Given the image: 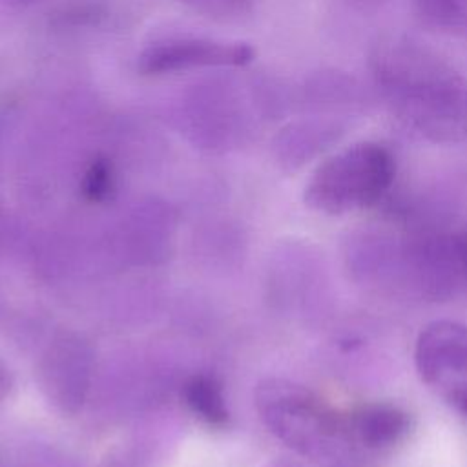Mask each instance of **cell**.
Returning a JSON list of instances; mask_svg holds the SVG:
<instances>
[{
  "label": "cell",
  "instance_id": "obj_1",
  "mask_svg": "<svg viewBox=\"0 0 467 467\" xmlns=\"http://www.w3.org/2000/svg\"><path fill=\"white\" fill-rule=\"evenodd\" d=\"M354 281L423 301H445L467 286L465 232L368 224L348 234L343 250Z\"/></svg>",
  "mask_w": 467,
  "mask_h": 467
},
{
  "label": "cell",
  "instance_id": "obj_2",
  "mask_svg": "<svg viewBox=\"0 0 467 467\" xmlns=\"http://www.w3.org/2000/svg\"><path fill=\"white\" fill-rule=\"evenodd\" d=\"M372 84L389 111L434 144L467 139V78L434 49L407 36H387L368 55Z\"/></svg>",
  "mask_w": 467,
  "mask_h": 467
},
{
  "label": "cell",
  "instance_id": "obj_3",
  "mask_svg": "<svg viewBox=\"0 0 467 467\" xmlns=\"http://www.w3.org/2000/svg\"><path fill=\"white\" fill-rule=\"evenodd\" d=\"M254 403L268 432L301 458L317 467H358L361 452L350 440L345 412L312 389L266 378L255 387Z\"/></svg>",
  "mask_w": 467,
  "mask_h": 467
},
{
  "label": "cell",
  "instance_id": "obj_4",
  "mask_svg": "<svg viewBox=\"0 0 467 467\" xmlns=\"http://www.w3.org/2000/svg\"><path fill=\"white\" fill-rule=\"evenodd\" d=\"M396 161L378 142H356L327 157L308 177L303 201L325 215H343L378 204L392 188Z\"/></svg>",
  "mask_w": 467,
  "mask_h": 467
},
{
  "label": "cell",
  "instance_id": "obj_5",
  "mask_svg": "<svg viewBox=\"0 0 467 467\" xmlns=\"http://www.w3.org/2000/svg\"><path fill=\"white\" fill-rule=\"evenodd\" d=\"M261 119L250 88L224 77L190 86L171 108L177 131L197 150L226 153L250 140Z\"/></svg>",
  "mask_w": 467,
  "mask_h": 467
},
{
  "label": "cell",
  "instance_id": "obj_6",
  "mask_svg": "<svg viewBox=\"0 0 467 467\" xmlns=\"http://www.w3.org/2000/svg\"><path fill=\"white\" fill-rule=\"evenodd\" d=\"M421 381L467 418V327L440 319L425 325L414 345Z\"/></svg>",
  "mask_w": 467,
  "mask_h": 467
},
{
  "label": "cell",
  "instance_id": "obj_7",
  "mask_svg": "<svg viewBox=\"0 0 467 467\" xmlns=\"http://www.w3.org/2000/svg\"><path fill=\"white\" fill-rule=\"evenodd\" d=\"M95 374V350L75 330L57 332L40 354L36 381L44 398L64 416L82 410Z\"/></svg>",
  "mask_w": 467,
  "mask_h": 467
},
{
  "label": "cell",
  "instance_id": "obj_8",
  "mask_svg": "<svg viewBox=\"0 0 467 467\" xmlns=\"http://www.w3.org/2000/svg\"><path fill=\"white\" fill-rule=\"evenodd\" d=\"M328 274L323 257L308 244H285L270 266V294L286 314L312 317L328 301Z\"/></svg>",
  "mask_w": 467,
  "mask_h": 467
},
{
  "label": "cell",
  "instance_id": "obj_9",
  "mask_svg": "<svg viewBox=\"0 0 467 467\" xmlns=\"http://www.w3.org/2000/svg\"><path fill=\"white\" fill-rule=\"evenodd\" d=\"M255 55V47L248 42L177 36L146 46L137 57V69L146 77H162L204 67H244Z\"/></svg>",
  "mask_w": 467,
  "mask_h": 467
},
{
  "label": "cell",
  "instance_id": "obj_10",
  "mask_svg": "<svg viewBox=\"0 0 467 467\" xmlns=\"http://www.w3.org/2000/svg\"><path fill=\"white\" fill-rule=\"evenodd\" d=\"M347 128L339 115H312L288 122L272 140L274 159L283 170L296 171L339 142Z\"/></svg>",
  "mask_w": 467,
  "mask_h": 467
},
{
  "label": "cell",
  "instance_id": "obj_11",
  "mask_svg": "<svg viewBox=\"0 0 467 467\" xmlns=\"http://www.w3.org/2000/svg\"><path fill=\"white\" fill-rule=\"evenodd\" d=\"M350 440L359 452H385L403 443L414 429L410 412L390 401H370L345 412Z\"/></svg>",
  "mask_w": 467,
  "mask_h": 467
},
{
  "label": "cell",
  "instance_id": "obj_12",
  "mask_svg": "<svg viewBox=\"0 0 467 467\" xmlns=\"http://www.w3.org/2000/svg\"><path fill=\"white\" fill-rule=\"evenodd\" d=\"M297 108L316 115L352 111L363 104V89L358 80L337 69H321L308 75L296 89Z\"/></svg>",
  "mask_w": 467,
  "mask_h": 467
},
{
  "label": "cell",
  "instance_id": "obj_13",
  "mask_svg": "<svg viewBox=\"0 0 467 467\" xmlns=\"http://www.w3.org/2000/svg\"><path fill=\"white\" fill-rule=\"evenodd\" d=\"M173 232V212L162 201H144L137 204L128 221V248L137 261H155L164 255Z\"/></svg>",
  "mask_w": 467,
  "mask_h": 467
},
{
  "label": "cell",
  "instance_id": "obj_14",
  "mask_svg": "<svg viewBox=\"0 0 467 467\" xmlns=\"http://www.w3.org/2000/svg\"><path fill=\"white\" fill-rule=\"evenodd\" d=\"M182 396L190 410L208 425H224L230 418L223 385L210 374H195L186 379Z\"/></svg>",
  "mask_w": 467,
  "mask_h": 467
},
{
  "label": "cell",
  "instance_id": "obj_15",
  "mask_svg": "<svg viewBox=\"0 0 467 467\" xmlns=\"http://www.w3.org/2000/svg\"><path fill=\"white\" fill-rule=\"evenodd\" d=\"M80 193L89 202H106L117 190V168L115 162L104 155H93L80 175Z\"/></svg>",
  "mask_w": 467,
  "mask_h": 467
},
{
  "label": "cell",
  "instance_id": "obj_16",
  "mask_svg": "<svg viewBox=\"0 0 467 467\" xmlns=\"http://www.w3.org/2000/svg\"><path fill=\"white\" fill-rule=\"evenodd\" d=\"M423 24L440 31L467 29V0H412Z\"/></svg>",
  "mask_w": 467,
  "mask_h": 467
},
{
  "label": "cell",
  "instance_id": "obj_17",
  "mask_svg": "<svg viewBox=\"0 0 467 467\" xmlns=\"http://www.w3.org/2000/svg\"><path fill=\"white\" fill-rule=\"evenodd\" d=\"M108 9L91 0H78L64 5L53 16V24L60 29H84V27H99L108 20Z\"/></svg>",
  "mask_w": 467,
  "mask_h": 467
},
{
  "label": "cell",
  "instance_id": "obj_18",
  "mask_svg": "<svg viewBox=\"0 0 467 467\" xmlns=\"http://www.w3.org/2000/svg\"><path fill=\"white\" fill-rule=\"evenodd\" d=\"M186 9L215 20V22H239L254 9V0H177Z\"/></svg>",
  "mask_w": 467,
  "mask_h": 467
},
{
  "label": "cell",
  "instance_id": "obj_19",
  "mask_svg": "<svg viewBox=\"0 0 467 467\" xmlns=\"http://www.w3.org/2000/svg\"><path fill=\"white\" fill-rule=\"evenodd\" d=\"M13 387V376L9 367L4 363V359L0 358V403L9 396Z\"/></svg>",
  "mask_w": 467,
  "mask_h": 467
},
{
  "label": "cell",
  "instance_id": "obj_20",
  "mask_svg": "<svg viewBox=\"0 0 467 467\" xmlns=\"http://www.w3.org/2000/svg\"><path fill=\"white\" fill-rule=\"evenodd\" d=\"M5 2L15 5V7H33V5L42 4L44 0H5Z\"/></svg>",
  "mask_w": 467,
  "mask_h": 467
},
{
  "label": "cell",
  "instance_id": "obj_21",
  "mask_svg": "<svg viewBox=\"0 0 467 467\" xmlns=\"http://www.w3.org/2000/svg\"><path fill=\"white\" fill-rule=\"evenodd\" d=\"M277 467H296V465H277Z\"/></svg>",
  "mask_w": 467,
  "mask_h": 467
},
{
  "label": "cell",
  "instance_id": "obj_22",
  "mask_svg": "<svg viewBox=\"0 0 467 467\" xmlns=\"http://www.w3.org/2000/svg\"><path fill=\"white\" fill-rule=\"evenodd\" d=\"M465 239H467V232H465Z\"/></svg>",
  "mask_w": 467,
  "mask_h": 467
}]
</instances>
